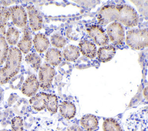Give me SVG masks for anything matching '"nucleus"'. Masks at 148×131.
<instances>
[{
	"mask_svg": "<svg viewBox=\"0 0 148 131\" xmlns=\"http://www.w3.org/2000/svg\"><path fill=\"white\" fill-rule=\"evenodd\" d=\"M97 20L101 25L119 21L125 26L132 27L138 24L139 18L136 10L128 5H109L100 9Z\"/></svg>",
	"mask_w": 148,
	"mask_h": 131,
	"instance_id": "f257e3e1",
	"label": "nucleus"
},
{
	"mask_svg": "<svg viewBox=\"0 0 148 131\" xmlns=\"http://www.w3.org/2000/svg\"><path fill=\"white\" fill-rule=\"evenodd\" d=\"M22 54L18 48L10 47L6 59L5 66L0 68V84L8 83L19 72Z\"/></svg>",
	"mask_w": 148,
	"mask_h": 131,
	"instance_id": "f03ea898",
	"label": "nucleus"
},
{
	"mask_svg": "<svg viewBox=\"0 0 148 131\" xmlns=\"http://www.w3.org/2000/svg\"><path fill=\"white\" fill-rule=\"evenodd\" d=\"M126 131H148V106L131 113L125 121Z\"/></svg>",
	"mask_w": 148,
	"mask_h": 131,
	"instance_id": "7ed1b4c3",
	"label": "nucleus"
},
{
	"mask_svg": "<svg viewBox=\"0 0 148 131\" xmlns=\"http://www.w3.org/2000/svg\"><path fill=\"white\" fill-rule=\"evenodd\" d=\"M126 43L135 50L148 47V27L128 31L127 32Z\"/></svg>",
	"mask_w": 148,
	"mask_h": 131,
	"instance_id": "20e7f679",
	"label": "nucleus"
},
{
	"mask_svg": "<svg viewBox=\"0 0 148 131\" xmlns=\"http://www.w3.org/2000/svg\"><path fill=\"white\" fill-rule=\"evenodd\" d=\"M55 73V69L49 63H45L40 66L39 69L38 81L42 89L46 90L50 88Z\"/></svg>",
	"mask_w": 148,
	"mask_h": 131,
	"instance_id": "39448f33",
	"label": "nucleus"
},
{
	"mask_svg": "<svg viewBox=\"0 0 148 131\" xmlns=\"http://www.w3.org/2000/svg\"><path fill=\"white\" fill-rule=\"evenodd\" d=\"M106 31L109 38L113 44L116 46L123 44L125 39L124 30L120 23H112L108 26Z\"/></svg>",
	"mask_w": 148,
	"mask_h": 131,
	"instance_id": "423d86ee",
	"label": "nucleus"
},
{
	"mask_svg": "<svg viewBox=\"0 0 148 131\" xmlns=\"http://www.w3.org/2000/svg\"><path fill=\"white\" fill-rule=\"evenodd\" d=\"M87 32L93 42L99 46L107 44L109 39L102 28L97 25H91L86 29Z\"/></svg>",
	"mask_w": 148,
	"mask_h": 131,
	"instance_id": "0eeeda50",
	"label": "nucleus"
},
{
	"mask_svg": "<svg viewBox=\"0 0 148 131\" xmlns=\"http://www.w3.org/2000/svg\"><path fill=\"white\" fill-rule=\"evenodd\" d=\"M10 16L14 25L18 28H24L27 24V13L21 6H14L9 8Z\"/></svg>",
	"mask_w": 148,
	"mask_h": 131,
	"instance_id": "6e6552de",
	"label": "nucleus"
},
{
	"mask_svg": "<svg viewBox=\"0 0 148 131\" xmlns=\"http://www.w3.org/2000/svg\"><path fill=\"white\" fill-rule=\"evenodd\" d=\"M27 11L29 18V27L33 31L40 30L42 27V17L32 5H29L27 7Z\"/></svg>",
	"mask_w": 148,
	"mask_h": 131,
	"instance_id": "1a4fd4ad",
	"label": "nucleus"
},
{
	"mask_svg": "<svg viewBox=\"0 0 148 131\" xmlns=\"http://www.w3.org/2000/svg\"><path fill=\"white\" fill-rule=\"evenodd\" d=\"M39 87V83L36 76L32 74L29 76L24 81L22 85L21 92L27 96H33L38 91Z\"/></svg>",
	"mask_w": 148,
	"mask_h": 131,
	"instance_id": "9d476101",
	"label": "nucleus"
},
{
	"mask_svg": "<svg viewBox=\"0 0 148 131\" xmlns=\"http://www.w3.org/2000/svg\"><path fill=\"white\" fill-rule=\"evenodd\" d=\"M18 50L24 54H27L31 49L32 38L29 27L26 26L24 29L23 35L17 44Z\"/></svg>",
	"mask_w": 148,
	"mask_h": 131,
	"instance_id": "9b49d317",
	"label": "nucleus"
},
{
	"mask_svg": "<svg viewBox=\"0 0 148 131\" xmlns=\"http://www.w3.org/2000/svg\"><path fill=\"white\" fill-rule=\"evenodd\" d=\"M47 93L39 92L35 94L29 99V104L36 111H40L46 107Z\"/></svg>",
	"mask_w": 148,
	"mask_h": 131,
	"instance_id": "f8f14e48",
	"label": "nucleus"
},
{
	"mask_svg": "<svg viewBox=\"0 0 148 131\" xmlns=\"http://www.w3.org/2000/svg\"><path fill=\"white\" fill-rule=\"evenodd\" d=\"M5 25L0 23V67L6 61L9 53L8 43L5 38Z\"/></svg>",
	"mask_w": 148,
	"mask_h": 131,
	"instance_id": "ddd939ff",
	"label": "nucleus"
},
{
	"mask_svg": "<svg viewBox=\"0 0 148 131\" xmlns=\"http://www.w3.org/2000/svg\"><path fill=\"white\" fill-rule=\"evenodd\" d=\"M81 126L87 131H94L98 126V121L96 116L88 114L83 115L80 120Z\"/></svg>",
	"mask_w": 148,
	"mask_h": 131,
	"instance_id": "4468645a",
	"label": "nucleus"
},
{
	"mask_svg": "<svg viewBox=\"0 0 148 131\" xmlns=\"http://www.w3.org/2000/svg\"><path fill=\"white\" fill-rule=\"evenodd\" d=\"M79 49L83 55L93 58L97 54V48L94 43L88 40H82L79 44Z\"/></svg>",
	"mask_w": 148,
	"mask_h": 131,
	"instance_id": "2eb2a0df",
	"label": "nucleus"
},
{
	"mask_svg": "<svg viewBox=\"0 0 148 131\" xmlns=\"http://www.w3.org/2000/svg\"><path fill=\"white\" fill-rule=\"evenodd\" d=\"M59 111L62 117L66 119H71L75 117L76 109L72 102L64 101L60 104Z\"/></svg>",
	"mask_w": 148,
	"mask_h": 131,
	"instance_id": "dca6fc26",
	"label": "nucleus"
},
{
	"mask_svg": "<svg viewBox=\"0 0 148 131\" xmlns=\"http://www.w3.org/2000/svg\"><path fill=\"white\" fill-rule=\"evenodd\" d=\"M116 49L112 45H108L100 47L97 51V57L99 61L106 62L109 61L114 57Z\"/></svg>",
	"mask_w": 148,
	"mask_h": 131,
	"instance_id": "f3484780",
	"label": "nucleus"
},
{
	"mask_svg": "<svg viewBox=\"0 0 148 131\" xmlns=\"http://www.w3.org/2000/svg\"><path fill=\"white\" fill-rule=\"evenodd\" d=\"M33 43L36 51L39 53L45 51L50 44L47 38L42 33H37L35 35L33 39Z\"/></svg>",
	"mask_w": 148,
	"mask_h": 131,
	"instance_id": "a211bd4d",
	"label": "nucleus"
},
{
	"mask_svg": "<svg viewBox=\"0 0 148 131\" xmlns=\"http://www.w3.org/2000/svg\"><path fill=\"white\" fill-rule=\"evenodd\" d=\"M45 59L47 63L51 66H57L61 62L62 54L61 51L55 48L48 49L45 55Z\"/></svg>",
	"mask_w": 148,
	"mask_h": 131,
	"instance_id": "6ab92c4d",
	"label": "nucleus"
},
{
	"mask_svg": "<svg viewBox=\"0 0 148 131\" xmlns=\"http://www.w3.org/2000/svg\"><path fill=\"white\" fill-rule=\"evenodd\" d=\"M66 36L72 40H80L83 36L82 27L78 24L70 25L66 29Z\"/></svg>",
	"mask_w": 148,
	"mask_h": 131,
	"instance_id": "aec40b11",
	"label": "nucleus"
},
{
	"mask_svg": "<svg viewBox=\"0 0 148 131\" xmlns=\"http://www.w3.org/2000/svg\"><path fill=\"white\" fill-rule=\"evenodd\" d=\"M79 49L73 45L67 46L63 51L64 58L68 61H74L79 57Z\"/></svg>",
	"mask_w": 148,
	"mask_h": 131,
	"instance_id": "412c9836",
	"label": "nucleus"
},
{
	"mask_svg": "<svg viewBox=\"0 0 148 131\" xmlns=\"http://www.w3.org/2000/svg\"><path fill=\"white\" fill-rule=\"evenodd\" d=\"M102 128L103 131H123L118 122L112 118L105 119L103 121Z\"/></svg>",
	"mask_w": 148,
	"mask_h": 131,
	"instance_id": "4be33fe9",
	"label": "nucleus"
},
{
	"mask_svg": "<svg viewBox=\"0 0 148 131\" xmlns=\"http://www.w3.org/2000/svg\"><path fill=\"white\" fill-rule=\"evenodd\" d=\"M25 62L31 65L32 68L35 70H39L41 66V58L39 55L36 53H29L25 57Z\"/></svg>",
	"mask_w": 148,
	"mask_h": 131,
	"instance_id": "5701e85b",
	"label": "nucleus"
},
{
	"mask_svg": "<svg viewBox=\"0 0 148 131\" xmlns=\"http://www.w3.org/2000/svg\"><path fill=\"white\" fill-rule=\"evenodd\" d=\"M6 40L10 45H15L17 43L19 38L18 31L13 27H9L6 32Z\"/></svg>",
	"mask_w": 148,
	"mask_h": 131,
	"instance_id": "b1692460",
	"label": "nucleus"
},
{
	"mask_svg": "<svg viewBox=\"0 0 148 131\" xmlns=\"http://www.w3.org/2000/svg\"><path fill=\"white\" fill-rule=\"evenodd\" d=\"M58 107V98L56 95L51 93H47V99L46 104L47 110L51 114L57 113Z\"/></svg>",
	"mask_w": 148,
	"mask_h": 131,
	"instance_id": "393cba45",
	"label": "nucleus"
},
{
	"mask_svg": "<svg viewBox=\"0 0 148 131\" xmlns=\"http://www.w3.org/2000/svg\"><path fill=\"white\" fill-rule=\"evenodd\" d=\"M51 44L57 48H62L66 44V39L61 35L55 33L50 38Z\"/></svg>",
	"mask_w": 148,
	"mask_h": 131,
	"instance_id": "a878e982",
	"label": "nucleus"
},
{
	"mask_svg": "<svg viewBox=\"0 0 148 131\" xmlns=\"http://www.w3.org/2000/svg\"><path fill=\"white\" fill-rule=\"evenodd\" d=\"M131 2L137 7L140 14L148 17V1H131Z\"/></svg>",
	"mask_w": 148,
	"mask_h": 131,
	"instance_id": "bb28decb",
	"label": "nucleus"
},
{
	"mask_svg": "<svg viewBox=\"0 0 148 131\" xmlns=\"http://www.w3.org/2000/svg\"><path fill=\"white\" fill-rule=\"evenodd\" d=\"M11 131H24L23 120L21 117L16 116L12 119Z\"/></svg>",
	"mask_w": 148,
	"mask_h": 131,
	"instance_id": "cd10ccee",
	"label": "nucleus"
},
{
	"mask_svg": "<svg viewBox=\"0 0 148 131\" xmlns=\"http://www.w3.org/2000/svg\"><path fill=\"white\" fill-rule=\"evenodd\" d=\"M10 17L9 8L0 6V23L5 25Z\"/></svg>",
	"mask_w": 148,
	"mask_h": 131,
	"instance_id": "c85d7f7f",
	"label": "nucleus"
},
{
	"mask_svg": "<svg viewBox=\"0 0 148 131\" xmlns=\"http://www.w3.org/2000/svg\"><path fill=\"white\" fill-rule=\"evenodd\" d=\"M66 131H83V129L77 125H73L66 129Z\"/></svg>",
	"mask_w": 148,
	"mask_h": 131,
	"instance_id": "c756f323",
	"label": "nucleus"
},
{
	"mask_svg": "<svg viewBox=\"0 0 148 131\" xmlns=\"http://www.w3.org/2000/svg\"><path fill=\"white\" fill-rule=\"evenodd\" d=\"M143 96L145 98V99L147 100H148V86L146 87L144 89H143Z\"/></svg>",
	"mask_w": 148,
	"mask_h": 131,
	"instance_id": "7c9ffc66",
	"label": "nucleus"
},
{
	"mask_svg": "<svg viewBox=\"0 0 148 131\" xmlns=\"http://www.w3.org/2000/svg\"><path fill=\"white\" fill-rule=\"evenodd\" d=\"M0 131H9V130H7V129H2V130H0Z\"/></svg>",
	"mask_w": 148,
	"mask_h": 131,
	"instance_id": "2f4dec72",
	"label": "nucleus"
}]
</instances>
